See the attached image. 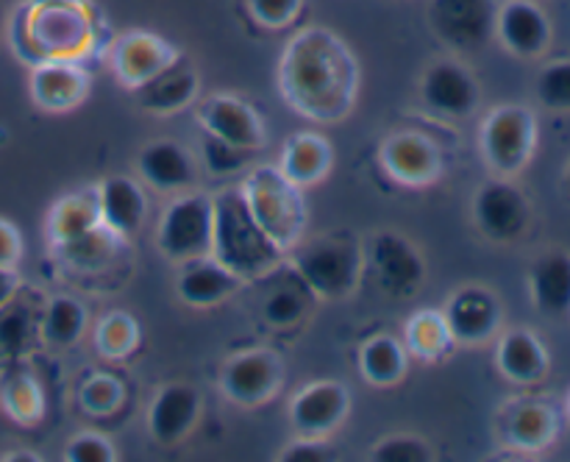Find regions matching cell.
I'll return each mask as SVG.
<instances>
[{
    "mask_svg": "<svg viewBox=\"0 0 570 462\" xmlns=\"http://www.w3.org/2000/svg\"><path fill=\"white\" fill-rule=\"evenodd\" d=\"M195 122L200 126V131L212 134V137H220L226 142L237 145V148L262 150L267 145V126L265 117L259 115L250 100H245L243 95L234 92H212L204 100H198L195 106Z\"/></svg>",
    "mask_w": 570,
    "mask_h": 462,
    "instance_id": "cell-16",
    "label": "cell"
},
{
    "mask_svg": "<svg viewBox=\"0 0 570 462\" xmlns=\"http://www.w3.org/2000/svg\"><path fill=\"white\" fill-rule=\"evenodd\" d=\"M410 351L395 334H373L360 345V373L371 387H399L410 373Z\"/></svg>",
    "mask_w": 570,
    "mask_h": 462,
    "instance_id": "cell-30",
    "label": "cell"
},
{
    "mask_svg": "<svg viewBox=\"0 0 570 462\" xmlns=\"http://www.w3.org/2000/svg\"><path fill=\"white\" fill-rule=\"evenodd\" d=\"M529 298L546 317H570V250L562 245L546 248L529 265Z\"/></svg>",
    "mask_w": 570,
    "mask_h": 462,
    "instance_id": "cell-26",
    "label": "cell"
},
{
    "mask_svg": "<svg viewBox=\"0 0 570 462\" xmlns=\"http://www.w3.org/2000/svg\"><path fill=\"white\" fill-rule=\"evenodd\" d=\"M562 421L554 404L543 399H518L504 404L499 415V434L507 451L521 456H540L560 440Z\"/></svg>",
    "mask_w": 570,
    "mask_h": 462,
    "instance_id": "cell-17",
    "label": "cell"
},
{
    "mask_svg": "<svg viewBox=\"0 0 570 462\" xmlns=\"http://www.w3.org/2000/svg\"><path fill=\"white\" fill-rule=\"evenodd\" d=\"M92 343L100 360L126 362L142 345V328H139V321L131 312L111 309L100 315V321L95 323Z\"/></svg>",
    "mask_w": 570,
    "mask_h": 462,
    "instance_id": "cell-35",
    "label": "cell"
},
{
    "mask_svg": "<svg viewBox=\"0 0 570 462\" xmlns=\"http://www.w3.org/2000/svg\"><path fill=\"white\" fill-rule=\"evenodd\" d=\"M566 406H568V417H570V393H568V404Z\"/></svg>",
    "mask_w": 570,
    "mask_h": 462,
    "instance_id": "cell-49",
    "label": "cell"
},
{
    "mask_svg": "<svg viewBox=\"0 0 570 462\" xmlns=\"http://www.w3.org/2000/svg\"><path fill=\"white\" fill-rule=\"evenodd\" d=\"M562 184H566V193L570 195V159H568L566 170H562Z\"/></svg>",
    "mask_w": 570,
    "mask_h": 462,
    "instance_id": "cell-47",
    "label": "cell"
},
{
    "mask_svg": "<svg viewBox=\"0 0 570 462\" xmlns=\"http://www.w3.org/2000/svg\"><path fill=\"white\" fill-rule=\"evenodd\" d=\"M39 340V312L20 298V293L0 306V360H17Z\"/></svg>",
    "mask_w": 570,
    "mask_h": 462,
    "instance_id": "cell-37",
    "label": "cell"
},
{
    "mask_svg": "<svg viewBox=\"0 0 570 462\" xmlns=\"http://www.w3.org/2000/svg\"><path fill=\"white\" fill-rule=\"evenodd\" d=\"M282 100L312 122H343L360 98V61L334 31L309 26L293 33L278 59Z\"/></svg>",
    "mask_w": 570,
    "mask_h": 462,
    "instance_id": "cell-1",
    "label": "cell"
},
{
    "mask_svg": "<svg viewBox=\"0 0 570 462\" xmlns=\"http://www.w3.org/2000/svg\"><path fill=\"white\" fill-rule=\"evenodd\" d=\"M312 306H315V295L295 276L289 284L273 287L267 293V298L259 306V317L265 326L276 328V332H289L312 315Z\"/></svg>",
    "mask_w": 570,
    "mask_h": 462,
    "instance_id": "cell-36",
    "label": "cell"
},
{
    "mask_svg": "<svg viewBox=\"0 0 570 462\" xmlns=\"http://www.w3.org/2000/svg\"><path fill=\"white\" fill-rule=\"evenodd\" d=\"M22 259V237L14 223L0 217V267H17Z\"/></svg>",
    "mask_w": 570,
    "mask_h": 462,
    "instance_id": "cell-45",
    "label": "cell"
},
{
    "mask_svg": "<svg viewBox=\"0 0 570 462\" xmlns=\"http://www.w3.org/2000/svg\"><path fill=\"white\" fill-rule=\"evenodd\" d=\"M354 395L340 379H315L289 399L287 417L298 438L332 440L345 426Z\"/></svg>",
    "mask_w": 570,
    "mask_h": 462,
    "instance_id": "cell-13",
    "label": "cell"
},
{
    "mask_svg": "<svg viewBox=\"0 0 570 462\" xmlns=\"http://www.w3.org/2000/svg\"><path fill=\"white\" fill-rule=\"evenodd\" d=\"M495 367L515 387H538L551 373V354L532 328H501L495 337Z\"/></svg>",
    "mask_w": 570,
    "mask_h": 462,
    "instance_id": "cell-24",
    "label": "cell"
},
{
    "mask_svg": "<svg viewBox=\"0 0 570 462\" xmlns=\"http://www.w3.org/2000/svg\"><path fill=\"white\" fill-rule=\"evenodd\" d=\"M195 156H198L200 167H206V173H212L215 178L239 176V173L250 167V150L237 148V145L226 142L220 137H212L206 131L200 134V145Z\"/></svg>",
    "mask_w": 570,
    "mask_h": 462,
    "instance_id": "cell-39",
    "label": "cell"
},
{
    "mask_svg": "<svg viewBox=\"0 0 570 462\" xmlns=\"http://www.w3.org/2000/svg\"><path fill=\"white\" fill-rule=\"evenodd\" d=\"M6 28V14H3V3H0V33H3Z\"/></svg>",
    "mask_w": 570,
    "mask_h": 462,
    "instance_id": "cell-48",
    "label": "cell"
},
{
    "mask_svg": "<svg viewBox=\"0 0 570 462\" xmlns=\"http://www.w3.org/2000/svg\"><path fill=\"white\" fill-rule=\"evenodd\" d=\"M540 145V122L523 104L493 106L479 126V154L490 176L518 178L532 165Z\"/></svg>",
    "mask_w": 570,
    "mask_h": 462,
    "instance_id": "cell-6",
    "label": "cell"
},
{
    "mask_svg": "<svg viewBox=\"0 0 570 462\" xmlns=\"http://www.w3.org/2000/svg\"><path fill=\"white\" fill-rule=\"evenodd\" d=\"M120 245H126V239H120L100 223L98 228L87 232L83 237L53 248V254L61 265L72 267L76 273H100L115 262Z\"/></svg>",
    "mask_w": 570,
    "mask_h": 462,
    "instance_id": "cell-34",
    "label": "cell"
},
{
    "mask_svg": "<svg viewBox=\"0 0 570 462\" xmlns=\"http://www.w3.org/2000/svg\"><path fill=\"white\" fill-rule=\"evenodd\" d=\"M284 176L301 189L317 187L328 178L334 167V148L323 134L317 131H295L284 142L282 156L276 161Z\"/></svg>",
    "mask_w": 570,
    "mask_h": 462,
    "instance_id": "cell-28",
    "label": "cell"
},
{
    "mask_svg": "<svg viewBox=\"0 0 570 462\" xmlns=\"http://www.w3.org/2000/svg\"><path fill=\"white\" fill-rule=\"evenodd\" d=\"M287 265L315 301H345L356 295L365 276V245L351 234H321L301 239Z\"/></svg>",
    "mask_w": 570,
    "mask_h": 462,
    "instance_id": "cell-4",
    "label": "cell"
},
{
    "mask_svg": "<svg viewBox=\"0 0 570 462\" xmlns=\"http://www.w3.org/2000/svg\"><path fill=\"white\" fill-rule=\"evenodd\" d=\"M89 326V309L76 295H53L39 309V340L53 351H67L81 343Z\"/></svg>",
    "mask_w": 570,
    "mask_h": 462,
    "instance_id": "cell-31",
    "label": "cell"
},
{
    "mask_svg": "<svg viewBox=\"0 0 570 462\" xmlns=\"http://www.w3.org/2000/svg\"><path fill=\"white\" fill-rule=\"evenodd\" d=\"M178 48L170 39L154 31H126L109 45V67L120 87L137 92L148 81H154L161 70L178 59Z\"/></svg>",
    "mask_w": 570,
    "mask_h": 462,
    "instance_id": "cell-18",
    "label": "cell"
},
{
    "mask_svg": "<svg viewBox=\"0 0 570 462\" xmlns=\"http://www.w3.org/2000/svg\"><path fill=\"white\" fill-rule=\"evenodd\" d=\"M284 379H287V367L276 351L248 348L232 354L223 362L217 384H220L223 399L232 401L234 406L256 410V406L276 399Z\"/></svg>",
    "mask_w": 570,
    "mask_h": 462,
    "instance_id": "cell-11",
    "label": "cell"
},
{
    "mask_svg": "<svg viewBox=\"0 0 570 462\" xmlns=\"http://www.w3.org/2000/svg\"><path fill=\"white\" fill-rule=\"evenodd\" d=\"M365 271L390 298L406 301L423 289L429 278L426 256L421 245L412 243L399 228H379L365 243Z\"/></svg>",
    "mask_w": 570,
    "mask_h": 462,
    "instance_id": "cell-9",
    "label": "cell"
},
{
    "mask_svg": "<svg viewBox=\"0 0 570 462\" xmlns=\"http://www.w3.org/2000/svg\"><path fill=\"white\" fill-rule=\"evenodd\" d=\"M100 223L120 239H134L150 215L148 187L134 176H109L98 181Z\"/></svg>",
    "mask_w": 570,
    "mask_h": 462,
    "instance_id": "cell-25",
    "label": "cell"
},
{
    "mask_svg": "<svg viewBox=\"0 0 570 462\" xmlns=\"http://www.w3.org/2000/svg\"><path fill=\"white\" fill-rule=\"evenodd\" d=\"M78 404L87 415L106 417L115 415L122 404H126V384L111 373H92L78 387Z\"/></svg>",
    "mask_w": 570,
    "mask_h": 462,
    "instance_id": "cell-38",
    "label": "cell"
},
{
    "mask_svg": "<svg viewBox=\"0 0 570 462\" xmlns=\"http://www.w3.org/2000/svg\"><path fill=\"white\" fill-rule=\"evenodd\" d=\"M476 232L495 245H512L532 232L534 204L518 178L490 176L471 200Z\"/></svg>",
    "mask_w": 570,
    "mask_h": 462,
    "instance_id": "cell-8",
    "label": "cell"
},
{
    "mask_svg": "<svg viewBox=\"0 0 570 462\" xmlns=\"http://www.w3.org/2000/svg\"><path fill=\"white\" fill-rule=\"evenodd\" d=\"M61 456L67 462H117V445L100 432H81L67 440Z\"/></svg>",
    "mask_w": 570,
    "mask_h": 462,
    "instance_id": "cell-42",
    "label": "cell"
},
{
    "mask_svg": "<svg viewBox=\"0 0 570 462\" xmlns=\"http://www.w3.org/2000/svg\"><path fill=\"white\" fill-rule=\"evenodd\" d=\"M11 39L31 65L45 59L83 61L98 48V20L89 0H28L11 22Z\"/></svg>",
    "mask_w": 570,
    "mask_h": 462,
    "instance_id": "cell-2",
    "label": "cell"
},
{
    "mask_svg": "<svg viewBox=\"0 0 570 462\" xmlns=\"http://www.w3.org/2000/svg\"><path fill=\"white\" fill-rule=\"evenodd\" d=\"M379 165L390 181L406 189H426L445 173V154L432 137L421 131H390L379 145Z\"/></svg>",
    "mask_w": 570,
    "mask_h": 462,
    "instance_id": "cell-12",
    "label": "cell"
},
{
    "mask_svg": "<svg viewBox=\"0 0 570 462\" xmlns=\"http://www.w3.org/2000/svg\"><path fill=\"white\" fill-rule=\"evenodd\" d=\"M22 287V278L17 273V267H0V306L9 304Z\"/></svg>",
    "mask_w": 570,
    "mask_h": 462,
    "instance_id": "cell-46",
    "label": "cell"
},
{
    "mask_svg": "<svg viewBox=\"0 0 570 462\" xmlns=\"http://www.w3.org/2000/svg\"><path fill=\"white\" fill-rule=\"evenodd\" d=\"M215 198V228H212V256L245 284L276 273L287 265V254L262 232L245 204L239 184L223 187Z\"/></svg>",
    "mask_w": 570,
    "mask_h": 462,
    "instance_id": "cell-3",
    "label": "cell"
},
{
    "mask_svg": "<svg viewBox=\"0 0 570 462\" xmlns=\"http://www.w3.org/2000/svg\"><path fill=\"white\" fill-rule=\"evenodd\" d=\"M534 98L546 111L570 115V59H557L540 67L534 78Z\"/></svg>",
    "mask_w": 570,
    "mask_h": 462,
    "instance_id": "cell-40",
    "label": "cell"
},
{
    "mask_svg": "<svg viewBox=\"0 0 570 462\" xmlns=\"http://www.w3.org/2000/svg\"><path fill=\"white\" fill-rule=\"evenodd\" d=\"M215 198L206 189H187L173 195L156 223V250L173 265L212 254Z\"/></svg>",
    "mask_w": 570,
    "mask_h": 462,
    "instance_id": "cell-7",
    "label": "cell"
},
{
    "mask_svg": "<svg viewBox=\"0 0 570 462\" xmlns=\"http://www.w3.org/2000/svg\"><path fill=\"white\" fill-rule=\"evenodd\" d=\"M445 323L456 345L479 348L493 343L504 328V301L488 284H462L449 295L443 306Z\"/></svg>",
    "mask_w": 570,
    "mask_h": 462,
    "instance_id": "cell-14",
    "label": "cell"
},
{
    "mask_svg": "<svg viewBox=\"0 0 570 462\" xmlns=\"http://www.w3.org/2000/svg\"><path fill=\"white\" fill-rule=\"evenodd\" d=\"M495 39L515 59H543L554 39L549 14L534 0H504L495 11Z\"/></svg>",
    "mask_w": 570,
    "mask_h": 462,
    "instance_id": "cell-21",
    "label": "cell"
},
{
    "mask_svg": "<svg viewBox=\"0 0 570 462\" xmlns=\"http://www.w3.org/2000/svg\"><path fill=\"white\" fill-rule=\"evenodd\" d=\"M404 345L412 360H421L426 365L449 360L456 348V340L445 323L443 309H417L404 323Z\"/></svg>",
    "mask_w": 570,
    "mask_h": 462,
    "instance_id": "cell-32",
    "label": "cell"
},
{
    "mask_svg": "<svg viewBox=\"0 0 570 462\" xmlns=\"http://www.w3.org/2000/svg\"><path fill=\"white\" fill-rule=\"evenodd\" d=\"M200 161L187 145L173 137H156L145 142L137 154V176L154 193L173 195L195 189L198 184Z\"/></svg>",
    "mask_w": 570,
    "mask_h": 462,
    "instance_id": "cell-20",
    "label": "cell"
},
{
    "mask_svg": "<svg viewBox=\"0 0 570 462\" xmlns=\"http://www.w3.org/2000/svg\"><path fill=\"white\" fill-rule=\"evenodd\" d=\"M200 98V72L178 56L167 70H161L154 81L137 89V106L145 115L170 117L189 109Z\"/></svg>",
    "mask_w": 570,
    "mask_h": 462,
    "instance_id": "cell-27",
    "label": "cell"
},
{
    "mask_svg": "<svg viewBox=\"0 0 570 462\" xmlns=\"http://www.w3.org/2000/svg\"><path fill=\"white\" fill-rule=\"evenodd\" d=\"M367 460L373 462H432L438 460V451L426 438L412 432H395L371 445Z\"/></svg>",
    "mask_w": 570,
    "mask_h": 462,
    "instance_id": "cell-41",
    "label": "cell"
},
{
    "mask_svg": "<svg viewBox=\"0 0 570 462\" xmlns=\"http://www.w3.org/2000/svg\"><path fill=\"white\" fill-rule=\"evenodd\" d=\"M100 226V209H98V184L87 189H72V193L61 195L48 212L45 220V234H48L50 248L72 243V239L83 237L87 232Z\"/></svg>",
    "mask_w": 570,
    "mask_h": 462,
    "instance_id": "cell-29",
    "label": "cell"
},
{
    "mask_svg": "<svg viewBox=\"0 0 570 462\" xmlns=\"http://www.w3.org/2000/svg\"><path fill=\"white\" fill-rule=\"evenodd\" d=\"M0 406L20 426H37L45 417V390L28 367H11L0 379Z\"/></svg>",
    "mask_w": 570,
    "mask_h": 462,
    "instance_id": "cell-33",
    "label": "cell"
},
{
    "mask_svg": "<svg viewBox=\"0 0 570 462\" xmlns=\"http://www.w3.org/2000/svg\"><path fill=\"white\" fill-rule=\"evenodd\" d=\"M173 287H176V298L189 309H215L232 301L245 287V282L209 254L181 262Z\"/></svg>",
    "mask_w": 570,
    "mask_h": 462,
    "instance_id": "cell-23",
    "label": "cell"
},
{
    "mask_svg": "<svg viewBox=\"0 0 570 462\" xmlns=\"http://www.w3.org/2000/svg\"><path fill=\"white\" fill-rule=\"evenodd\" d=\"M245 204L250 215L262 226V232L284 250L295 248L306 237V223H309V209H306L304 189L289 181L276 161L248 167L239 181Z\"/></svg>",
    "mask_w": 570,
    "mask_h": 462,
    "instance_id": "cell-5",
    "label": "cell"
},
{
    "mask_svg": "<svg viewBox=\"0 0 570 462\" xmlns=\"http://www.w3.org/2000/svg\"><path fill=\"white\" fill-rule=\"evenodd\" d=\"M278 462H328L334 460V445L332 440H317V438H295L282 449L276 456Z\"/></svg>",
    "mask_w": 570,
    "mask_h": 462,
    "instance_id": "cell-44",
    "label": "cell"
},
{
    "mask_svg": "<svg viewBox=\"0 0 570 462\" xmlns=\"http://www.w3.org/2000/svg\"><path fill=\"white\" fill-rule=\"evenodd\" d=\"M495 0H432L429 22L454 53H476L495 37Z\"/></svg>",
    "mask_w": 570,
    "mask_h": 462,
    "instance_id": "cell-15",
    "label": "cell"
},
{
    "mask_svg": "<svg viewBox=\"0 0 570 462\" xmlns=\"http://www.w3.org/2000/svg\"><path fill=\"white\" fill-rule=\"evenodd\" d=\"M204 415V395L189 382L161 384L145 410V429L159 445H178L198 429Z\"/></svg>",
    "mask_w": 570,
    "mask_h": 462,
    "instance_id": "cell-19",
    "label": "cell"
},
{
    "mask_svg": "<svg viewBox=\"0 0 570 462\" xmlns=\"http://www.w3.org/2000/svg\"><path fill=\"white\" fill-rule=\"evenodd\" d=\"M31 100L48 115H67L78 109L92 92V76L81 61L45 59L31 65L28 78Z\"/></svg>",
    "mask_w": 570,
    "mask_h": 462,
    "instance_id": "cell-22",
    "label": "cell"
},
{
    "mask_svg": "<svg viewBox=\"0 0 570 462\" xmlns=\"http://www.w3.org/2000/svg\"><path fill=\"white\" fill-rule=\"evenodd\" d=\"M482 95L476 72L456 56L434 59L417 78V100L443 122L471 120L482 109Z\"/></svg>",
    "mask_w": 570,
    "mask_h": 462,
    "instance_id": "cell-10",
    "label": "cell"
},
{
    "mask_svg": "<svg viewBox=\"0 0 570 462\" xmlns=\"http://www.w3.org/2000/svg\"><path fill=\"white\" fill-rule=\"evenodd\" d=\"M245 3H248L250 17L267 31L289 28L304 11V0H245Z\"/></svg>",
    "mask_w": 570,
    "mask_h": 462,
    "instance_id": "cell-43",
    "label": "cell"
}]
</instances>
